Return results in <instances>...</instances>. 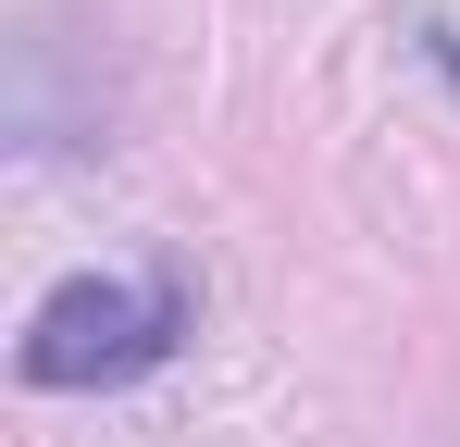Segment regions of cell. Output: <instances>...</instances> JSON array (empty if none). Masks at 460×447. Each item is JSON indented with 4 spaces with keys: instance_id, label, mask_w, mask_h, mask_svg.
<instances>
[{
    "instance_id": "6da1fadb",
    "label": "cell",
    "mask_w": 460,
    "mask_h": 447,
    "mask_svg": "<svg viewBox=\"0 0 460 447\" xmlns=\"http://www.w3.org/2000/svg\"><path fill=\"white\" fill-rule=\"evenodd\" d=\"M174 336H187V274H63V286L25 311L13 372L50 385V398H87V385H137V372H162Z\"/></svg>"
}]
</instances>
